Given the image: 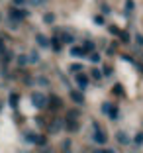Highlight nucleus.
I'll return each instance as SVG.
<instances>
[{
  "label": "nucleus",
  "mask_w": 143,
  "mask_h": 153,
  "mask_svg": "<svg viewBox=\"0 0 143 153\" xmlns=\"http://www.w3.org/2000/svg\"><path fill=\"white\" fill-rule=\"evenodd\" d=\"M37 82H39V85H47V79H45V76H39V79H37Z\"/></svg>",
  "instance_id": "nucleus-36"
},
{
  "label": "nucleus",
  "mask_w": 143,
  "mask_h": 153,
  "mask_svg": "<svg viewBox=\"0 0 143 153\" xmlns=\"http://www.w3.org/2000/svg\"><path fill=\"white\" fill-rule=\"evenodd\" d=\"M71 98H73V102H76V104L84 102V94H82V90H71Z\"/></svg>",
  "instance_id": "nucleus-10"
},
{
  "label": "nucleus",
  "mask_w": 143,
  "mask_h": 153,
  "mask_svg": "<svg viewBox=\"0 0 143 153\" xmlns=\"http://www.w3.org/2000/svg\"><path fill=\"white\" fill-rule=\"evenodd\" d=\"M135 8V4H133V0H125V12H131V10Z\"/></svg>",
  "instance_id": "nucleus-28"
},
{
  "label": "nucleus",
  "mask_w": 143,
  "mask_h": 153,
  "mask_svg": "<svg viewBox=\"0 0 143 153\" xmlns=\"http://www.w3.org/2000/svg\"><path fill=\"white\" fill-rule=\"evenodd\" d=\"M118 37H120V39L124 41V43H130V36H127L125 32H120V36H118Z\"/></svg>",
  "instance_id": "nucleus-30"
},
{
  "label": "nucleus",
  "mask_w": 143,
  "mask_h": 153,
  "mask_svg": "<svg viewBox=\"0 0 143 153\" xmlns=\"http://www.w3.org/2000/svg\"><path fill=\"white\" fill-rule=\"evenodd\" d=\"M49 47L55 51V53H61V51H63V43H61V39H59V37H53V39L49 41Z\"/></svg>",
  "instance_id": "nucleus-9"
},
{
  "label": "nucleus",
  "mask_w": 143,
  "mask_h": 153,
  "mask_svg": "<svg viewBox=\"0 0 143 153\" xmlns=\"http://www.w3.org/2000/svg\"><path fill=\"white\" fill-rule=\"evenodd\" d=\"M61 130H63V122L61 120H53L49 124V128H47V131H49V134H59Z\"/></svg>",
  "instance_id": "nucleus-5"
},
{
  "label": "nucleus",
  "mask_w": 143,
  "mask_h": 153,
  "mask_svg": "<svg viewBox=\"0 0 143 153\" xmlns=\"http://www.w3.org/2000/svg\"><path fill=\"white\" fill-rule=\"evenodd\" d=\"M79 116H81V112H79V110H69V112H67V118H65V120H76Z\"/></svg>",
  "instance_id": "nucleus-19"
},
{
  "label": "nucleus",
  "mask_w": 143,
  "mask_h": 153,
  "mask_svg": "<svg viewBox=\"0 0 143 153\" xmlns=\"http://www.w3.org/2000/svg\"><path fill=\"white\" fill-rule=\"evenodd\" d=\"M75 81H76V86H79V88L84 90L86 86H88L90 79H88V75H84V73H76V75H75Z\"/></svg>",
  "instance_id": "nucleus-4"
},
{
  "label": "nucleus",
  "mask_w": 143,
  "mask_h": 153,
  "mask_svg": "<svg viewBox=\"0 0 143 153\" xmlns=\"http://www.w3.org/2000/svg\"><path fill=\"white\" fill-rule=\"evenodd\" d=\"M114 92H116V94H120V96H124V88H122V85H116V86H114Z\"/></svg>",
  "instance_id": "nucleus-33"
},
{
  "label": "nucleus",
  "mask_w": 143,
  "mask_h": 153,
  "mask_svg": "<svg viewBox=\"0 0 143 153\" xmlns=\"http://www.w3.org/2000/svg\"><path fill=\"white\" fill-rule=\"evenodd\" d=\"M71 55H75V57H86V55H88V51H86L82 45H73Z\"/></svg>",
  "instance_id": "nucleus-7"
},
{
  "label": "nucleus",
  "mask_w": 143,
  "mask_h": 153,
  "mask_svg": "<svg viewBox=\"0 0 143 153\" xmlns=\"http://www.w3.org/2000/svg\"><path fill=\"white\" fill-rule=\"evenodd\" d=\"M90 55V61H92V63H100V53H96V51H92V53H88Z\"/></svg>",
  "instance_id": "nucleus-23"
},
{
  "label": "nucleus",
  "mask_w": 143,
  "mask_h": 153,
  "mask_svg": "<svg viewBox=\"0 0 143 153\" xmlns=\"http://www.w3.org/2000/svg\"><path fill=\"white\" fill-rule=\"evenodd\" d=\"M61 41L63 43H75V37L71 33H61Z\"/></svg>",
  "instance_id": "nucleus-16"
},
{
  "label": "nucleus",
  "mask_w": 143,
  "mask_h": 153,
  "mask_svg": "<svg viewBox=\"0 0 143 153\" xmlns=\"http://www.w3.org/2000/svg\"><path fill=\"white\" fill-rule=\"evenodd\" d=\"M90 76H92V79H94L96 82H100L104 75H102V71H98V69H92V71H90Z\"/></svg>",
  "instance_id": "nucleus-14"
},
{
  "label": "nucleus",
  "mask_w": 143,
  "mask_h": 153,
  "mask_svg": "<svg viewBox=\"0 0 143 153\" xmlns=\"http://www.w3.org/2000/svg\"><path fill=\"white\" fill-rule=\"evenodd\" d=\"M108 30H110V33H114V36H120V32H122L118 26H108Z\"/></svg>",
  "instance_id": "nucleus-29"
},
{
  "label": "nucleus",
  "mask_w": 143,
  "mask_h": 153,
  "mask_svg": "<svg viewBox=\"0 0 143 153\" xmlns=\"http://www.w3.org/2000/svg\"><path fill=\"white\" fill-rule=\"evenodd\" d=\"M36 41H37V45H39L41 49H49V39H47L43 33H36Z\"/></svg>",
  "instance_id": "nucleus-6"
},
{
  "label": "nucleus",
  "mask_w": 143,
  "mask_h": 153,
  "mask_svg": "<svg viewBox=\"0 0 143 153\" xmlns=\"http://www.w3.org/2000/svg\"><path fill=\"white\" fill-rule=\"evenodd\" d=\"M27 61H31V63H37V61H39V55H37L36 51H31L30 57H27Z\"/></svg>",
  "instance_id": "nucleus-25"
},
{
  "label": "nucleus",
  "mask_w": 143,
  "mask_h": 153,
  "mask_svg": "<svg viewBox=\"0 0 143 153\" xmlns=\"http://www.w3.org/2000/svg\"><path fill=\"white\" fill-rule=\"evenodd\" d=\"M47 104H49L51 108H61V106H63L61 98H59V96H55V94H51L49 98H47Z\"/></svg>",
  "instance_id": "nucleus-11"
},
{
  "label": "nucleus",
  "mask_w": 143,
  "mask_h": 153,
  "mask_svg": "<svg viewBox=\"0 0 143 153\" xmlns=\"http://www.w3.org/2000/svg\"><path fill=\"white\" fill-rule=\"evenodd\" d=\"M71 73H82V63H73L71 65Z\"/></svg>",
  "instance_id": "nucleus-21"
},
{
  "label": "nucleus",
  "mask_w": 143,
  "mask_h": 153,
  "mask_svg": "<svg viewBox=\"0 0 143 153\" xmlns=\"http://www.w3.org/2000/svg\"><path fill=\"white\" fill-rule=\"evenodd\" d=\"M0 53H4V41L0 39Z\"/></svg>",
  "instance_id": "nucleus-40"
},
{
  "label": "nucleus",
  "mask_w": 143,
  "mask_h": 153,
  "mask_svg": "<svg viewBox=\"0 0 143 153\" xmlns=\"http://www.w3.org/2000/svg\"><path fill=\"white\" fill-rule=\"evenodd\" d=\"M108 116H110V120H118V118H120V112H118L116 106H112V108L108 110Z\"/></svg>",
  "instance_id": "nucleus-15"
},
{
  "label": "nucleus",
  "mask_w": 143,
  "mask_h": 153,
  "mask_svg": "<svg viewBox=\"0 0 143 153\" xmlns=\"http://www.w3.org/2000/svg\"><path fill=\"white\" fill-rule=\"evenodd\" d=\"M92 153H116L114 149H110V147H96Z\"/></svg>",
  "instance_id": "nucleus-22"
},
{
  "label": "nucleus",
  "mask_w": 143,
  "mask_h": 153,
  "mask_svg": "<svg viewBox=\"0 0 143 153\" xmlns=\"http://www.w3.org/2000/svg\"><path fill=\"white\" fill-rule=\"evenodd\" d=\"M49 0H30V4L31 6H43V4H47Z\"/></svg>",
  "instance_id": "nucleus-27"
},
{
  "label": "nucleus",
  "mask_w": 143,
  "mask_h": 153,
  "mask_svg": "<svg viewBox=\"0 0 143 153\" xmlns=\"http://www.w3.org/2000/svg\"><path fill=\"white\" fill-rule=\"evenodd\" d=\"M24 140L36 145V141H37V134H33V131H24Z\"/></svg>",
  "instance_id": "nucleus-12"
},
{
  "label": "nucleus",
  "mask_w": 143,
  "mask_h": 153,
  "mask_svg": "<svg viewBox=\"0 0 143 153\" xmlns=\"http://www.w3.org/2000/svg\"><path fill=\"white\" fill-rule=\"evenodd\" d=\"M18 98H20V96L16 94V92L10 94V106H12V108H18Z\"/></svg>",
  "instance_id": "nucleus-20"
},
{
  "label": "nucleus",
  "mask_w": 143,
  "mask_h": 153,
  "mask_svg": "<svg viewBox=\"0 0 143 153\" xmlns=\"http://www.w3.org/2000/svg\"><path fill=\"white\" fill-rule=\"evenodd\" d=\"M135 143H137V145H143V131H139V134L137 135H135Z\"/></svg>",
  "instance_id": "nucleus-31"
},
{
  "label": "nucleus",
  "mask_w": 143,
  "mask_h": 153,
  "mask_svg": "<svg viewBox=\"0 0 143 153\" xmlns=\"http://www.w3.org/2000/svg\"><path fill=\"white\" fill-rule=\"evenodd\" d=\"M14 4H16V6H24V4H26V0H14Z\"/></svg>",
  "instance_id": "nucleus-37"
},
{
  "label": "nucleus",
  "mask_w": 143,
  "mask_h": 153,
  "mask_svg": "<svg viewBox=\"0 0 143 153\" xmlns=\"http://www.w3.org/2000/svg\"><path fill=\"white\" fill-rule=\"evenodd\" d=\"M110 108H112V104H110V102H104V104H102V112L108 114V110H110Z\"/></svg>",
  "instance_id": "nucleus-35"
},
{
  "label": "nucleus",
  "mask_w": 143,
  "mask_h": 153,
  "mask_svg": "<svg viewBox=\"0 0 143 153\" xmlns=\"http://www.w3.org/2000/svg\"><path fill=\"white\" fill-rule=\"evenodd\" d=\"M92 126H94V134H92V141L94 143H98V145H104L108 141V135H106V131L102 130V128L96 124V122H92Z\"/></svg>",
  "instance_id": "nucleus-1"
},
{
  "label": "nucleus",
  "mask_w": 143,
  "mask_h": 153,
  "mask_svg": "<svg viewBox=\"0 0 143 153\" xmlns=\"http://www.w3.org/2000/svg\"><path fill=\"white\" fill-rule=\"evenodd\" d=\"M116 137H118V141H120L122 145H130V137H127V135H125L124 131H118Z\"/></svg>",
  "instance_id": "nucleus-13"
},
{
  "label": "nucleus",
  "mask_w": 143,
  "mask_h": 153,
  "mask_svg": "<svg viewBox=\"0 0 143 153\" xmlns=\"http://www.w3.org/2000/svg\"><path fill=\"white\" fill-rule=\"evenodd\" d=\"M31 104H33L36 108L43 110L45 106H47V96L41 94V92H33V94H31Z\"/></svg>",
  "instance_id": "nucleus-2"
},
{
  "label": "nucleus",
  "mask_w": 143,
  "mask_h": 153,
  "mask_svg": "<svg viewBox=\"0 0 143 153\" xmlns=\"http://www.w3.org/2000/svg\"><path fill=\"white\" fill-rule=\"evenodd\" d=\"M82 47H84L88 53H92V51H94V43H92V41H84V43H82Z\"/></svg>",
  "instance_id": "nucleus-24"
},
{
  "label": "nucleus",
  "mask_w": 143,
  "mask_h": 153,
  "mask_svg": "<svg viewBox=\"0 0 143 153\" xmlns=\"http://www.w3.org/2000/svg\"><path fill=\"white\" fill-rule=\"evenodd\" d=\"M102 75H112V69H110V67H104V73H102Z\"/></svg>",
  "instance_id": "nucleus-38"
},
{
  "label": "nucleus",
  "mask_w": 143,
  "mask_h": 153,
  "mask_svg": "<svg viewBox=\"0 0 143 153\" xmlns=\"http://www.w3.org/2000/svg\"><path fill=\"white\" fill-rule=\"evenodd\" d=\"M69 147H71V141H69V140L63 141V149H69Z\"/></svg>",
  "instance_id": "nucleus-39"
},
{
  "label": "nucleus",
  "mask_w": 143,
  "mask_h": 153,
  "mask_svg": "<svg viewBox=\"0 0 143 153\" xmlns=\"http://www.w3.org/2000/svg\"><path fill=\"white\" fill-rule=\"evenodd\" d=\"M63 126L67 128V131H71V134L79 131V122H76V120H65V122H63Z\"/></svg>",
  "instance_id": "nucleus-8"
},
{
  "label": "nucleus",
  "mask_w": 143,
  "mask_h": 153,
  "mask_svg": "<svg viewBox=\"0 0 143 153\" xmlns=\"http://www.w3.org/2000/svg\"><path fill=\"white\" fill-rule=\"evenodd\" d=\"M16 63H18V67H26L27 65V57L26 55H18V57H16Z\"/></svg>",
  "instance_id": "nucleus-18"
},
{
  "label": "nucleus",
  "mask_w": 143,
  "mask_h": 153,
  "mask_svg": "<svg viewBox=\"0 0 143 153\" xmlns=\"http://www.w3.org/2000/svg\"><path fill=\"white\" fill-rule=\"evenodd\" d=\"M94 24H98V26H104V16H94Z\"/></svg>",
  "instance_id": "nucleus-32"
},
{
  "label": "nucleus",
  "mask_w": 143,
  "mask_h": 153,
  "mask_svg": "<svg viewBox=\"0 0 143 153\" xmlns=\"http://www.w3.org/2000/svg\"><path fill=\"white\" fill-rule=\"evenodd\" d=\"M43 22L45 24H53L55 22V16H53V14H45V16H43Z\"/></svg>",
  "instance_id": "nucleus-26"
},
{
  "label": "nucleus",
  "mask_w": 143,
  "mask_h": 153,
  "mask_svg": "<svg viewBox=\"0 0 143 153\" xmlns=\"http://www.w3.org/2000/svg\"><path fill=\"white\" fill-rule=\"evenodd\" d=\"M135 41H137L139 47H143V36H141V33H137V36H135Z\"/></svg>",
  "instance_id": "nucleus-34"
},
{
  "label": "nucleus",
  "mask_w": 143,
  "mask_h": 153,
  "mask_svg": "<svg viewBox=\"0 0 143 153\" xmlns=\"http://www.w3.org/2000/svg\"><path fill=\"white\" fill-rule=\"evenodd\" d=\"M10 18L14 20V22H22L24 18H27V12L22 8H10Z\"/></svg>",
  "instance_id": "nucleus-3"
},
{
  "label": "nucleus",
  "mask_w": 143,
  "mask_h": 153,
  "mask_svg": "<svg viewBox=\"0 0 143 153\" xmlns=\"http://www.w3.org/2000/svg\"><path fill=\"white\" fill-rule=\"evenodd\" d=\"M36 145H37V147H45V145H47V137H45V135H39V134H37V141H36Z\"/></svg>",
  "instance_id": "nucleus-17"
}]
</instances>
